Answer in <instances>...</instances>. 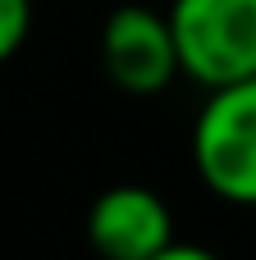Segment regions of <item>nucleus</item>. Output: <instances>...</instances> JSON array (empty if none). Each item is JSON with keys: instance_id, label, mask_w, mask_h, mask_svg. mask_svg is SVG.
Masks as SVG:
<instances>
[{"instance_id": "nucleus-1", "label": "nucleus", "mask_w": 256, "mask_h": 260, "mask_svg": "<svg viewBox=\"0 0 256 260\" xmlns=\"http://www.w3.org/2000/svg\"><path fill=\"white\" fill-rule=\"evenodd\" d=\"M169 27L183 73L202 87L256 78V0H174Z\"/></svg>"}, {"instance_id": "nucleus-2", "label": "nucleus", "mask_w": 256, "mask_h": 260, "mask_svg": "<svg viewBox=\"0 0 256 260\" xmlns=\"http://www.w3.org/2000/svg\"><path fill=\"white\" fill-rule=\"evenodd\" d=\"M192 160L215 197L256 206V78L211 91L192 128Z\"/></svg>"}, {"instance_id": "nucleus-3", "label": "nucleus", "mask_w": 256, "mask_h": 260, "mask_svg": "<svg viewBox=\"0 0 256 260\" xmlns=\"http://www.w3.org/2000/svg\"><path fill=\"white\" fill-rule=\"evenodd\" d=\"M101 64L110 82L128 96L165 91L183 69L169 14H156L147 5H119L101 27Z\"/></svg>"}, {"instance_id": "nucleus-4", "label": "nucleus", "mask_w": 256, "mask_h": 260, "mask_svg": "<svg viewBox=\"0 0 256 260\" xmlns=\"http://www.w3.org/2000/svg\"><path fill=\"white\" fill-rule=\"evenodd\" d=\"M87 242L101 260H151L174 242L169 206L137 183L105 187L87 210Z\"/></svg>"}, {"instance_id": "nucleus-5", "label": "nucleus", "mask_w": 256, "mask_h": 260, "mask_svg": "<svg viewBox=\"0 0 256 260\" xmlns=\"http://www.w3.org/2000/svg\"><path fill=\"white\" fill-rule=\"evenodd\" d=\"M32 27V0H0V64L27 41Z\"/></svg>"}, {"instance_id": "nucleus-6", "label": "nucleus", "mask_w": 256, "mask_h": 260, "mask_svg": "<svg viewBox=\"0 0 256 260\" xmlns=\"http://www.w3.org/2000/svg\"><path fill=\"white\" fill-rule=\"evenodd\" d=\"M151 260H220V256L206 251V247H192V242H169L160 256H151Z\"/></svg>"}]
</instances>
